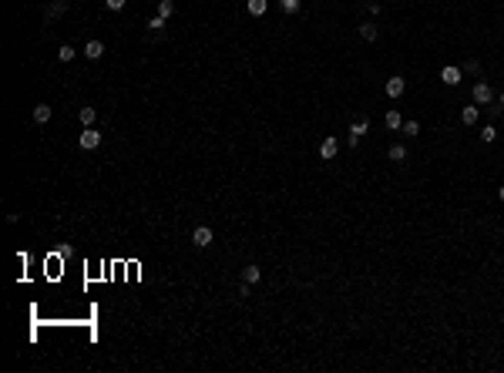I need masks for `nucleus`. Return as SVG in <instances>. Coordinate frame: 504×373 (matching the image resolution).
Returning <instances> with one entry per match:
<instances>
[{
	"label": "nucleus",
	"mask_w": 504,
	"mask_h": 373,
	"mask_svg": "<svg viewBox=\"0 0 504 373\" xmlns=\"http://www.w3.org/2000/svg\"><path fill=\"white\" fill-rule=\"evenodd\" d=\"M246 7H249V14H252V17H262L266 10H269V0H249Z\"/></svg>",
	"instance_id": "obj_10"
},
{
	"label": "nucleus",
	"mask_w": 504,
	"mask_h": 373,
	"mask_svg": "<svg viewBox=\"0 0 504 373\" xmlns=\"http://www.w3.org/2000/svg\"><path fill=\"white\" fill-rule=\"evenodd\" d=\"M98 145H101V131H94V128L81 131V148H84V152H94Z\"/></svg>",
	"instance_id": "obj_1"
},
{
	"label": "nucleus",
	"mask_w": 504,
	"mask_h": 373,
	"mask_svg": "<svg viewBox=\"0 0 504 373\" xmlns=\"http://www.w3.org/2000/svg\"><path fill=\"white\" fill-rule=\"evenodd\" d=\"M57 61H64V64H71V61H74V47H71V44H61V47H57Z\"/></svg>",
	"instance_id": "obj_15"
},
{
	"label": "nucleus",
	"mask_w": 504,
	"mask_h": 373,
	"mask_svg": "<svg viewBox=\"0 0 504 373\" xmlns=\"http://www.w3.org/2000/svg\"><path fill=\"white\" fill-rule=\"evenodd\" d=\"M34 121H37V125H47L51 121V108L47 105H37V108H34Z\"/></svg>",
	"instance_id": "obj_12"
},
{
	"label": "nucleus",
	"mask_w": 504,
	"mask_h": 373,
	"mask_svg": "<svg viewBox=\"0 0 504 373\" xmlns=\"http://www.w3.org/2000/svg\"><path fill=\"white\" fill-rule=\"evenodd\" d=\"M279 7H282V14H296V10H299V0H279Z\"/></svg>",
	"instance_id": "obj_21"
},
{
	"label": "nucleus",
	"mask_w": 504,
	"mask_h": 373,
	"mask_svg": "<svg viewBox=\"0 0 504 373\" xmlns=\"http://www.w3.org/2000/svg\"><path fill=\"white\" fill-rule=\"evenodd\" d=\"M501 108H504V91H501Z\"/></svg>",
	"instance_id": "obj_27"
},
{
	"label": "nucleus",
	"mask_w": 504,
	"mask_h": 373,
	"mask_svg": "<svg viewBox=\"0 0 504 373\" xmlns=\"http://www.w3.org/2000/svg\"><path fill=\"white\" fill-rule=\"evenodd\" d=\"M64 7H67V0H57L54 7L47 10V20H54V17H61V14H64Z\"/></svg>",
	"instance_id": "obj_20"
},
{
	"label": "nucleus",
	"mask_w": 504,
	"mask_h": 373,
	"mask_svg": "<svg viewBox=\"0 0 504 373\" xmlns=\"http://www.w3.org/2000/svg\"><path fill=\"white\" fill-rule=\"evenodd\" d=\"M471 94H474V105H488L491 97H494V91H491V84H488V81H477Z\"/></svg>",
	"instance_id": "obj_2"
},
{
	"label": "nucleus",
	"mask_w": 504,
	"mask_h": 373,
	"mask_svg": "<svg viewBox=\"0 0 504 373\" xmlns=\"http://www.w3.org/2000/svg\"><path fill=\"white\" fill-rule=\"evenodd\" d=\"M259 279H262V269H259V266H246V269H242V283L256 286Z\"/></svg>",
	"instance_id": "obj_9"
},
{
	"label": "nucleus",
	"mask_w": 504,
	"mask_h": 373,
	"mask_svg": "<svg viewBox=\"0 0 504 373\" xmlns=\"http://www.w3.org/2000/svg\"><path fill=\"white\" fill-rule=\"evenodd\" d=\"M367 131H370V121H353L350 125V145H356L360 135H367Z\"/></svg>",
	"instance_id": "obj_7"
},
{
	"label": "nucleus",
	"mask_w": 504,
	"mask_h": 373,
	"mask_svg": "<svg viewBox=\"0 0 504 373\" xmlns=\"http://www.w3.org/2000/svg\"><path fill=\"white\" fill-rule=\"evenodd\" d=\"M383 125L390 131H397V128H403V118H400V111H387V118H383Z\"/></svg>",
	"instance_id": "obj_11"
},
{
	"label": "nucleus",
	"mask_w": 504,
	"mask_h": 373,
	"mask_svg": "<svg viewBox=\"0 0 504 373\" xmlns=\"http://www.w3.org/2000/svg\"><path fill=\"white\" fill-rule=\"evenodd\" d=\"M494 138H497V128H494V125H488V128H481V141H484V145H491Z\"/></svg>",
	"instance_id": "obj_19"
},
{
	"label": "nucleus",
	"mask_w": 504,
	"mask_h": 373,
	"mask_svg": "<svg viewBox=\"0 0 504 373\" xmlns=\"http://www.w3.org/2000/svg\"><path fill=\"white\" fill-rule=\"evenodd\" d=\"M104 4H108V10H121L125 4H128V0H104Z\"/></svg>",
	"instance_id": "obj_25"
},
{
	"label": "nucleus",
	"mask_w": 504,
	"mask_h": 373,
	"mask_svg": "<svg viewBox=\"0 0 504 373\" xmlns=\"http://www.w3.org/2000/svg\"><path fill=\"white\" fill-rule=\"evenodd\" d=\"M101 54H104V44H101V41H88V44H84V57H91V61H101Z\"/></svg>",
	"instance_id": "obj_8"
},
{
	"label": "nucleus",
	"mask_w": 504,
	"mask_h": 373,
	"mask_svg": "<svg viewBox=\"0 0 504 373\" xmlns=\"http://www.w3.org/2000/svg\"><path fill=\"white\" fill-rule=\"evenodd\" d=\"M387 155H390V162H403V158H407V148H403V145H390V152H387Z\"/></svg>",
	"instance_id": "obj_18"
},
{
	"label": "nucleus",
	"mask_w": 504,
	"mask_h": 373,
	"mask_svg": "<svg viewBox=\"0 0 504 373\" xmlns=\"http://www.w3.org/2000/svg\"><path fill=\"white\" fill-rule=\"evenodd\" d=\"M403 91H407V81H403L400 74H393L390 81H387V94H390V97H400Z\"/></svg>",
	"instance_id": "obj_5"
},
{
	"label": "nucleus",
	"mask_w": 504,
	"mask_h": 373,
	"mask_svg": "<svg viewBox=\"0 0 504 373\" xmlns=\"http://www.w3.org/2000/svg\"><path fill=\"white\" fill-rule=\"evenodd\" d=\"M417 131H420V125H417V121H403V135H417Z\"/></svg>",
	"instance_id": "obj_24"
},
{
	"label": "nucleus",
	"mask_w": 504,
	"mask_h": 373,
	"mask_svg": "<svg viewBox=\"0 0 504 373\" xmlns=\"http://www.w3.org/2000/svg\"><path fill=\"white\" fill-rule=\"evenodd\" d=\"M172 14H175V0H161V4H158V17H165V20H168Z\"/></svg>",
	"instance_id": "obj_17"
},
{
	"label": "nucleus",
	"mask_w": 504,
	"mask_h": 373,
	"mask_svg": "<svg viewBox=\"0 0 504 373\" xmlns=\"http://www.w3.org/2000/svg\"><path fill=\"white\" fill-rule=\"evenodd\" d=\"M497 195H501V202H504V185H501V188H497Z\"/></svg>",
	"instance_id": "obj_26"
},
{
	"label": "nucleus",
	"mask_w": 504,
	"mask_h": 373,
	"mask_svg": "<svg viewBox=\"0 0 504 373\" xmlns=\"http://www.w3.org/2000/svg\"><path fill=\"white\" fill-rule=\"evenodd\" d=\"M78 118H81V125H88V128H91V125H94V118H98V111H94V108H81Z\"/></svg>",
	"instance_id": "obj_16"
},
{
	"label": "nucleus",
	"mask_w": 504,
	"mask_h": 373,
	"mask_svg": "<svg viewBox=\"0 0 504 373\" xmlns=\"http://www.w3.org/2000/svg\"><path fill=\"white\" fill-rule=\"evenodd\" d=\"M336 152H340V141L336 138H323V145H320V158H336Z\"/></svg>",
	"instance_id": "obj_6"
},
{
	"label": "nucleus",
	"mask_w": 504,
	"mask_h": 373,
	"mask_svg": "<svg viewBox=\"0 0 504 373\" xmlns=\"http://www.w3.org/2000/svg\"><path fill=\"white\" fill-rule=\"evenodd\" d=\"M376 34H380V31H376V27L370 24V20H367V24H360V37H363V41H370V44H373V41H376Z\"/></svg>",
	"instance_id": "obj_14"
},
{
	"label": "nucleus",
	"mask_w": 504,
	"mask_h": 373,
	"mask_svg": "<svg viewBox=\"0 0 504 373\" xmlns=\"http://www.w3.org/2000/svg\"><path fill=\"white\" fill-rule=\"evenodd\" d=\"M212 239H215V235H212V229H208V226H199V229L192 232V242L199 245V249H208V245H212Z\"/></svg>",
	"instance_id": "obj_3"
},
{
	"label": "nucleus",
	"mask_w": 504,
	"mask_h": 373,
	"mask_svg": "<svg viewBox=\"0 0 504 373\" xmlns=\"http://www.w3.org/2000/svg\"><path fill=\"white\" fill-rule=\"evenodd\" d=\"M461 74H464V71H461V67L447 64V67H444V71H440V81H444V84H450V88H457V84H461Z\"/></svg>",
	"instance_id": "obj_4"
},
{
	"label": "nucleus",
	"mask_w": 504,
	"mask_h": 373,
	"mask_svg": "<svg viewBox=\"0 0 504 373\" xmlns=\"http://www.w3.org/2000/svg\"><path fill=\"white\" fill-rule=\"evenodd\" d=\"M461 71H467V74H477V71H481V64H477V61L471 57V61H464V67H461Z\"/></svg>",
	"instance_id": "obj_23"
},
{
	"label": "nucleus",
	"mask_w": 504,
	"mask_h": 373,
	"mask_svg": "<svg viewBox=\"0 0 504 373\" xmlns=\"http://www.w3.org/2000/svg\"><path fill=\"white\" fill-rule=\"evenodd\" d=\"M161 27H165V17H152V24H148V31H152V34H161Z\"/></svg>",
	"instance_id": "obj_22"
},
{
	"label": "nucleus",
	"mask_w": 504,
	"mask_h": 373,
	"mask_svg": "<svg viewBox=\"0 0 504 373\" xmlns=\"http://www.w3.org/2000/svg\"><path fill=\"white\" fill-rule=\"evenodd\" d=\"M477 111H481V108H477V105H471V108H464V111H461V121H464V125H477Z\"/></svg>",
	"instance_id": "obj_13"
}]
</instances>
